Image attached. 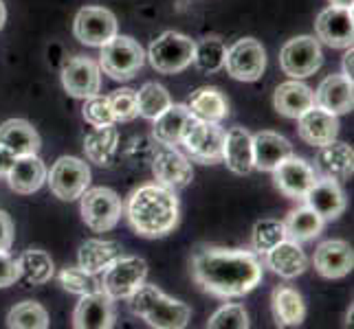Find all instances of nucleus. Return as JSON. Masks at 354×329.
Wrapping results in <instances>:
<instances>
[{
  "mask_svg": "<svg viewBox=\"0 0 354 329\" xmlns=\"http://www.w3.org/2000/svg\"><path fill=\"white\" fill-rule=\"evenodd\" d=\"M180 145L185 148L192 161L203 165L223 163V145H225V130L218 123H207V121L189 119V123L183 130Z\"/></svg>",
  "mask_w": 354,
  "mask_h": 329,
  "instance_id": "6",
  "label": "nucleus"
},
{
  "mask_svg": "<svg viewBox=\"0 0 354 329\" xmlns=\"http://www.w3.org/2000/svg\"><path fill=\"white\" fill-rule=\"evenodd\" d=\"M328 3L335 5V7H350V9H352L354 0H328Z\"/></svg>",
  "mask_w": 354,
  "mask_h": 329,
  "instance_id": "48",
  "label": "nucleus"
},
{
  "mask_svg": "<svg viewBox=\"0 0 354 329\" xmlns=\"http://www.w3.org/2000/svg\"><path fill=\"white\" fill-rule=\"evenodd\" d=\"M225 68L238 81H258L266 68V51L255 38H242L227 48Z\"/></svg>",
  "mask_w": 354,
  "mask_h": 329,
  "instance_id": "12",
  "label": "nucleus"
},
{
  "mask_svg": "<svg viewBox=\"0 0 354 329\" xmlns=\"http://www.w3.org/2000/svg\"><path fill=\"white\" fill-rule=\"evenodd\" d=\"M253 143V167L260 172H273V169L292 154V145L288 139L275 132H258L251 137Z\"/></svg>",
  "mask_w": 354,
  "mask_h": 329,
  "instance_id": "24",
  "label": "nucleus"
},
{
  "mask_svg": "<svg viewBox=\"0 0 354 329\" xmlns=\"http://www.w3.org/2000/svg\"><path fill=\"white\" fill-rule=\"evenodd\" d=\"M7 327H11V329H46L48 312L35 301H22L9 310Z\"/></svg>",
  "mask_w": 354,
  "mask_h": 329,
  "instance_id": "37",
  "label": "nucleus"
},
{
  "mask_svg": "<svg viewBox=\"0 0 354 329\" xmlns=\"http://www.w3.org/2000/svg\"><path fill=\"white\" fill-rule=\"evenodd\" d=\"M273 316L279 327H297L306 319V303L301 295L290 286H277L273 290Z\"/></svg>",
  "mask_w": 354,
  "mask_h": 329,
  "instance_id": "30",
  "label": "nucleus"
},
{
  "mask_svg": "<svg viewBox=\"0 0 354 329\" xmlns=\"http://www.w3.org/2000/svg\"><path fill=\"white\" fill-rule=\"evenodd\" d=\"M273 103L279 114H284L288 119H297L306 112L308 108L315 106V97L306 83H301L299 79H290V81L279 83L275 88Z\"/></svg>",
  "mask_w": 354,
  "mask_h": 329,
  "instance_id": "29",
  "label": "nucleus"
},
{
  "mask_svg": "<svg viewBox=\"0 0 354 329\" xmlns=\"http://www.w3.org/2000/svg\"><path fill=\"white\" fill-rule=\"evenodd\" d=\"M5 20H7V9H5V3L0 0V29L5 27Z\"/></svg>",
  "mask_w": 354,
  "mask_h": 329,
  "instance_id": "49",
  "label": "nucleus"
},
{
  "mask_svg": "<svg viewBox=\"0 0 354 329\" xmlns=\"http://www.w3.org/2000/svg\"><path fill=\"white\" fill-rule=\"evenodd\" d=\"M111 110L115 117V123H128L139 117V103H137V90L132 88H119L111 97Z\"/></svg>",
  "mask_w": 354,
  "mask_h": 329,
  "instance_id": "41",
  "label": "nucleus"
},
{
  "mask_svg": "<svg viewBox=\"0 0 354 329\" xmlns=\"http://www.w3.org/2000/svg\"><path fill=\"white\" fill-rule=\"evenodd\" d=\"M115 325V303L104 292L84 295L73 312V327L77 329H111Z\"/></svg>",
  "mask_w": 354,
  "mask_h": 329,
  "instance_id": "17",
  "label": "nucleus"
},
{
  "mask_svg": "<svg viewBox=\"0 0 354 329\" xmlns=\"http://www.w3.org/2000/svg\"><path fill=\"white\" fill-rule=\"evenodd\" d=\"M324 64V53L319 40L313 35H299L288 40L279 51V66L290 79H306L315 75Z\"/></svg>",
  "mask_w": 354,
  "mask_h": 329,
  "instance_id": "9",
  "label": "nucleus"
},
{
  "mask_svg": "<svg viewBox=\"0 0 354 329\" xmlns=\"http://www.w3.org/2000/svg\"><path fill=\"white\" fill-rule=\"evenodd\" d=\"M192 277L218 299H238L260 286L262 263L253 250L198 246L192 255Z\"/></svg>",
  "mask_w": 354,
  "mask_h": 329,
  "instance_id": "1",
  "label": "nucleus"
},
{
  "mask_svg": "<svg viewBox=\"0 0 354 329\" xmlns=\"http://www.w3.org/2000/svg\"><path fill=\"white\" fill-rule=\"evenodd\" d=\"M20 279V263L7 250H0V288L14 286Z\"/></svg>",
  "mask_w": 354,
  "mask_h": 329,
  "instance_id": "44",
  "label": "nucleus"
},
{
  "mask_svg": "<svg viewBox=\"0 0 354 329\" xmlns=\"http://www.w3.org/2000/svg\"><path fill=\"white\" fill-rule=\"evenodd\" d=\"M148 277V263L141 257H121L113 261L104 270V277L100 279V290L108 295L113 301L128 299L132 292H137L141 283H145Z\"/></svg>",
  "mask_w": 354,
  "mask_h": 329,
  "instance_id": "10",
  "label": "nucleus"
},
{
  "mask_svg": "<svg viewBox=\"0 0 354 329\" xmlns=\"http://www.w3.org/2000/svg\"><path fill=\"white\" fill-rule=\"evenodd\" d=\"M187 110H189V114L198 121L221 123V121L227 119V114H229V103L218 88L205 86V88H198L189 97Z\"/></svg>",
  "mask_w": 354,
  "mask_h": 329,
  "instance_id": "31",
  "label": "nucleus"
},
{
  "mask_svg": "<svg viewBox=\"0 0 354 329\" xmlns=\"http://www.w3.org/2000/svg\"><path fill=\"white\" fill-rule=\"evenodd\" d=\"M0 145L14 156L38 154L42 148L40 134L24 119H9L0 126Z\"/></svg>",
  "mask_w": 354,
  "mask_h": 329,
  "instance_id": "26",
  "label": "nucleus"
},
{
  "mask_svg": "<svg viewBox=\"0 0 354 329\" xmlns=\"http://www.w3.org/2000/svg\"><path fill=\"white\" fill-rule=\"evenodd\" d=\"M5 178L9 180L11 191L20 193V196H29L46 182V167L38 158V154L18 156Z\"/></svg>",
  "mask_w": 354,
  "mask_h": 329,
  "instance_id": "23",
  "label": "nucleus"
},
{
  "mask_svg": "<svg viewBox=\"0 0 354 329\" xmlns=\"http://www.w3.org/2000/svg\"><path fill=\"white\" fill-rule=\"evenodd\" d=\"M266 266L279 277L295 279L304 275V270L308 268V257L301 250L299 241H292L286 237L266 252Z\"/></svg>",
  "mask_w": 354,
  "mask_h": 329,
  "instance_id": "25",
  "label": "nucleus"
},
{
  "mask_svg": "<svg viewBox=\"0 0 354 329\" xmlns=\"http://www.w3.org/2000/svg\"><path fill=\"white\" fill-rule=\"evenodd\" d=\"M134 233L148 239L169 235L178 224V198L161 185H143L132 193L126 206Z\"/></svg>",
  "mask_w": 354,
  "mask_h": 329,
  "instance_id": "2",
  "label": "nucleus"
},
{
  "mask_svg": "<svg viewBox=\"0 0 354 329\" xmlns=\"http://www.w3.org/2000/svg\"><path fill=\"white\" fill-rule=\"evenodd\" d=\"M304 200L324 219H337L346 211V196L341 191V185L330 178H317Z\"/></svg>",
  "mask_w": 354,
  "mask_h": 329,
  "instance_id": "22",
  "label": "nucleus"
},
{
  "mask_svg": "<svg viewBox=\"0 0 354 329\" xmlns=\"http://www.w3.org/2000/svg\"><path fill=\"white\" fill-rule=\"evenodd\" d=\"M317 178L319 176H317L315 167L304 161V158H297L292 154L273 169L275 187L282 191L286 198H292V200H304V196H306L308 189L315 185Z\"/></svg>",
  "mask_w": 354,
  "mask_h": 329,
  "instance_id": "15",
  "label": "nucleus"
},
{
  "mask_svg": "<svg viewBox=\"0 0 354 329\" xmlns=\"http://www.w3.org/2000/svg\"><path fill=\"white\" fill-rule=\"evenodd\" d=\"M11 243H14V222L5 211H0V250H9Z\"/></svg>",
  "mask_w": 354,
  "mask_h": 329,
  "instance_id": "45",
  "label": "nucleus"
},
{
  "mask_svg": "<svg viewBox=\"0 0 354 329\" xmlns=\"http://www.w3.org/2000/svg\"><path fill=\"white\" fill-rule=\"evenodd\" d=\"M124 248L119 241H108V239H86L80 246L77 252V266L82 270H86L91 275H102L108 266L117 261Z\"/></svg>",
  "mask_w": 354,
  "mask_h": 329,
  "instance_id": "27",
  "label": "nucleus"
},
{
  "mask_svg": "<svg viewBox=\"0 0 354 329\" xmlns=\"http://www.w3.org/2000/svg\"><path fill=\"white\" fill-rule=\"evenodd\" d=\"M315 270L326 279H341L352 272L354 255L352 246L344 239H328L319 243L313 257Z\"/></svg>",
  "mask_w": 354,
  "mask_h": 329,
  "instance_id": "19",
  "label": "nucleus"
},
{
  "mask_svg": "<svg viewBox=\"0 0 354 329\" xmlns=\"http://www.w3.org/2000/svg\"><path fill=\"white\" fill-rule=\"evenodd\" d=\"M194 44L196 42L187 35L165 31L156 40H152L145 59H150L154 70L165 72V75H176L194 62Z\"/></svg>",
  "mask_w": 354,
  "mask_h": 329,
  "instance_id": "5",
  "label": "nucleus"
},
{
  "mask_svg": "<svg viewBox=\"0 0 354 329\" xmlns=\"http://www.w3.org/2000/svg\"><path fill=\"white\" fill-rule=\"evenodd\" d=\"M132 314H137L150 327L156 329H183L187 327L192 310L183 301L167 297L156 286L141 283L137 292L128 297Z\"/></svg>",
  "mask_w": 354,
  "mask_h": 329,
  "instance_id": "3",
  "label": "nucleus"
},
{
  "mask_svg": "<svg viewBox=\"0 0 354 329\" xmlns=\"http://www.w3.org/2000/svg\"><path fill=\"white\" fill-rule=\"evenodd\" d=\"M189 110L185 103H172L163 114H158L154 119V141L167 143V145H180L183 130L189 123Z\"/></svg>",
  "mask_w": 354,
  "mask_h": 329,
  "instance_id": "33",
  "label": "nucleus"
},
{
  "mask_svg": "<svg viewBox=\"0 0 354 329\" xmlns=\"http://www.w3.org/2000/svg\"><path fill=\"white\" fill-rule=\"evenodd\" d=\"M16 158L18 156H14L7 148H3V145H0V176H7L9 174V169H11V165H14Z\"/></svg>",
  "mask_w": 354,
  "mask_h": 329,
  "instance_id": "46",
  "label": "nucleus"
},
{
  "mask_svg": "<svg viewBox=\"0 0 354 329\" xmlns=\"http://www.w3.org/2000/svg\"><path fill=\"white\" fill-rule=\"evenodd\" d=\"M297 132L301 141H306L313 148H322V145L337 139L339 119L337 114H330L326 110L313 106L301 117H297Z\"/></svg>",
  "mask_w": 354,
  "mask_h": 329,
  "instance_id": "21",
  "label": "nucleus"
},
{
  "mask_svg": "<svg viewBox=\"0 0 354 329\" xmlns=\"http://www.w3.org/2000/svg\"><path fill=\"white\" fill-rule=\"evenodd\" d=\"M354 83L352 79H348L346 75H328L317 92H313L315 97V106L326 110L330 114H346L354 106Z\"/></svg>",
  "mask_w": 354,
  "mask_h": 329,
  "instance_id": "20",
  "label": "nucleus"
},
{
  "mask_svg": "<svg viewBox=\"0 0 354 329\" xmlns=\"http://www.w3.org/2000/svg\"><path fill=\"white\" fill-rule=\"evenodd\" d=\"M352 57H354V51H352V46H348V53L344 55V72H341V75H346L348 79H352Z\"/></svg>",
  "mask_w": 354,
  "mask_h": 329,
  "instance_id": "47",
  "label": "nucleus"
},
{
  "mask_svg": "<svg viewBox=\"0 0 354 329\" xmlns=\"http://www.w3.org/2000/svg\"><path fill=\"white\" fill-rule=\"evenodd\" d=\"M209 329H247L249 327V316L244 312L242 306H236V303H229V306H223L218 310L209 323H207Z\"/></svg>",
  "mask_w": 354,
  "mask_h": 329,
  "instance_id": "43",
  "label": "nucleus"
},
{
  "mask_svg": "<svg viewBox=\"0 0 354 329\" xmlns=\"http://www.w3.org/2000/svg\"><path fill=\"white\" fill-rule=\"evenodd\" d=\"M145 64V51L143 46L130 38V35H115L111 42L102 46L100 55V68L111 79L124 81L132 79Z\"/></svg>",
  "mask_w": 354,
  "mask_h": 329,
  "instance_id": "4",
  "label": "nucleus"
},
{
  "mask_svg": "<svg viewBox=\"0 0 354 329\" xmlns=\"http://www.w3.org/2000/svg\"><path fill=\"white\" fill-rule=\"evenodd\" d=\"M117 145H119V130L115 128V123H111V126L95 128L91 134H86V139H84V152H86V158L91 163L108 167L115 161Z\"/></svg>",
  "mask_w": 354,
  "mask_h": 329,
  "instance_id": "32",
  "label": "nucleus"
},
{
  "mask_svg": "<svg viewBox=\"0 0 354 329\" xmlns=\"http://www.w3.org/2000/svg\"><path fill=\"white\" fill-rule=\"evenodd\" d=\"M225 57H227V44L221 38H203L201 42L194 44V62L201 72H218L225 68Z\"/></svg>",
  "mask_w": 354,
  "mask_h": 329,
  "instance_id": "36",
  "label": "nucleus"
},
{
  "mask_svg": "<svg viewBox=\"0 0 354 329\" xmlns=\"http://www.w3.org/2000/svg\"><path fill=\"white\" fill-rule=\"evenodd\" d=\"M317 40L328 44L330 48H348L354 38V20L350 7H335L330 5L324 9L315 22Z\"/></svg>",
  "mask_w": 354,
  "mask_h": 329,
  "instance_id": "16",
  "label": "nucleus"
},
{
  "mask_svg": "<svg viewBox=\"0 0 354 329\" xmlns=\"http://www.w3.org/2000/svg\"><path fill=\"white\" fill-rule=\"evenodd\" d=\"M137 103H139V114L143 119L154 121L158 114H163L165 110L172 106V97H169L165 86L150 81L137 92Z\"/></svg>",
  "mask_w": 354,
  "mask_h": 329,
  "instance_id": "38",
  "label": "nucleus"
},
{
  "mask_svg": "<svg viewBox=\"0 0 354 329\" xmlns=\"http://www.w3.org/2000/svg\"><path fill=\"white\" fill-rule=\"evenodd\" d=\"M57 281L68 295L84 297V295H93V292H100V279H97V275L82 270L80 266L64 268V270L57 275Z\"/></svg>",
  "mask_w": 354,
  "mask_h": 329,
  "instance_id": "40",
  "label": "nucleus"
},
{
  "mask_svg": "<svg viewBox=\"0 0 354 329\" xmlns=\"http://www.w3.org/2000/svg\"><path fill=\"white\" fill-rule=\"evenodd\" d=\"M315 172L322 178H330L337 182H346L354 172V152L350 145L341 141H330L319 148L315 158Z\"/></svg>",
  "mask_w": 354,
  "mask_h": 329,
  "instance_id": "18",
  "label": "nucleus"
},
{
  "mask_svg": "<svg viewBox=\"0 0 354 329\" xmlns=\"http://www.w3.org/2000/svg\"><path fill=\"white\" fill-rule=\"evenodd\" d=\"M82 219L95 233L113 230L124 211L121 198L108 187H95L82 193Z\"/></svg>",
  "mask_w": 354,
  "mask_h": 329,
  "instance_id": "8",
  "label": "nucleus"
},
{
  "mask_svg": "<svg viewBox=\"0 0 354 329\" xmlns=\"http://www.w3.org/2000/svg\"><path fill=\"white\" fill-rule=\"evenodd\" d=\"M62 86L71 97L88 99L102 88V68L91 57L75 55L62 66Z\"/></svg>",
  "mask_w": 354,
  "mask_h": 329,
  "instance_id": "14",
  "label": "nucleus"
},
{
  "mask_svg": "<svg viewBox=\"0 0 354 329\" xmlns=\"http://www.w3.org/2000/svg\"><path fill=\"white\" fill-rule=\"evenodd\" d=\"M75 38L86 46H104L117 35V18L106 7H84L73 24Z\"/></svg>",
  "mask_w": 354,
  "mask_h": 329,
  "instance_id": "13",
  "label": "nucleus"
},
{
  "mask_svg": "<svg viewBox=\"0 0 354 329\" xmlns=\"http://www.w3.org/2000/svg\"><path fill=\"white\" fill-rule=\"evenodd\" d=\"M282 239H286V230L279 219H260V222L253 226V235H251L253 252L266 255Z\"/></svg>",
  "mask_w": 354,
  "mask_h": 329,
  "instance_id": "39",
  "label": "nucleus"
},
{
  "mask_svg": "<svg viewBox=\"0 0 354 329\" xmlns=\"http://www.w3.org/2000/svg\"><path fill=\"white\" fill-rule=\"evenodd\" d=\"M223 161L238 176L249 174L253 169V143H251V134L244 128H231L225 134Z\"/></svg>",
  "mask_w": 354,
  "mask_h": 329,
  "instance_id": "28",
  "label": "nucleus"
},
{
  "mask_svg": "<svg viewBox=\"0 0 354 329\" xmlns=\"http://www.w3.org/2000/svg\"><path fill=\"white\" fill-rule=\"evenodd\" d=\"M46 182L55 198L71 202L77 200L84 191L91 185V169L88 165L75 156H62L57 158V163L51 167V172H46Z\"/></svg>",
  "mask_w": 354,
  "mask_h": 329,
  "instance_id": "11",
  "label": "nucleus"
},
{
  "mask_svg": "<svg viewBox=\"0 0 354 329\" xmlns=\"http://www.w3.org/2000/svg\"><path fill=\"white\" fill-rule=\"evenodd\" d=\"M20 279H24L29 286H40L46 283L53 277L55 266L51 255L40 250V248H29L20 255Z\"/></svg>",
  "mask_w": 354,
  "mask_h": 329,
  "instance_id": "35",
  "label": "nucleus"
},
{
  "mask_svg": "<svg viewBox=\"0 0 354 329\" xmlns=\"http://www.w3.org/2000/svg\"><path fill=\"white\" fill-rule=\"evenodd\" d=\"M82 117L86 119V123H91L93 128H102V126L115 123L111 101H108V97H102L100 92L88 97V99H84Z\"/></svg>",
  "mask_w": 354,
  "mask_h": 329,
  "instance_id": "42",
  "label": "nucleus"
},
{
  "mask_svg": "<svg viewBox=\"0 0 354 329\" xmlns=\"http://www.w3.org/2000/svg\"><path fill=\"white\" fill-rule=\"evenodd\" d=\"M152 174L156 178V185H161L169 191L185 189L194 180V169L189 158L176 150V145L158 143L152 150Z\"/></svg>",
  "mask_w": 354,
  "mask_h": 329,
  "instance_id": "7",
  "label": "nucleus"
},
{
  "mask_svg": "<svg viewBox=\"0 0 354 329\" xmlns=\"http://www.w3.org/2000/svg\"><path fill=\"white\" fill-rule=\"evenodd\" d=\"M326 219L322 215H317L308 204L299 206V209L290 211L284 219V230L286 237L292 241H308L322 233Z\"/></svg>",
  "mask_w": 354,
  "mask_h": 329,
  "instance_id": "34",
  "label": "nucleus"
}]
</instances>
